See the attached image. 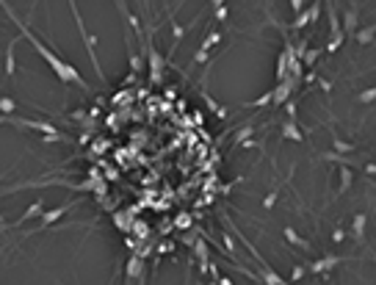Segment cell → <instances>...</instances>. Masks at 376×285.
<instances>
[{
	"mask_svg": "<svg viewBox=\"0 0 376 285\" xmlns=\"http://www.w3.org/2000/svg\"><path fill=\"white\" fill-rule=\"evenodd\" d=\"M224 244H227V249H230L232 255H235V241H232V235H230V233H224Z\"/></svg>",
	"mask_w": 376,
	"mask_h": 285,
	"instance_id": "cell-27",
	"label": "cell"
},
{
	"mask_svg": "<svg viewBox=\"0 0 376 285\" xmlns=\"http://www.w3.org/2000/svg\"><path fill=\"white\" fill-rule=\"evenodd\" d=\"M136 277H144L141 274V257H130V263H127V280H136Z\"/></svg>",
	"mask_w": 376,
	"mask_h": 285,
	"instance_id": "cell-10",
	"label": "cell"
},
{
	"mask_svg": "<svg viewBox=\"0 0 376 285\" xmlns=\"http://www.w3.org/2000/svg\"><path fill=\"white\" fill-rule=\"evenodd\" d=\"M216 19H227V6H218V9H213Z\"/></svg>",
	"mask_w": 376,
	"mask_h": 285,
	"instance_id": "cell-26",
	"label": "cell"
},
{
	"mask_svg": "<svg viewBox=\"0 0 376 285\" xmlns=\"http://www.w3.org/2000/svg\"><path fill=\"white\" fill-rule=\"evenodd\" d=\"M216 282H218V285H232V280H230V277H218Z\"/></svg>",
	"mask_w": 376,
	"mask_h": 285,
	"instance_id": "cell-33",
	"label": "cell"
},
{
	"mask_svg": "<svg viewBox=\"0 0 376 285\" xmlns=\"http://www.w3.org/2000/svg\"><path fill=\"white\" fill-rule=\"evenodd\" d=\"M318 56H321L318 50H307V53H304V64H316V58H318Z\"/></svg>",
	"mask_w": 376,
	"mask_h": 285,
	"instance_id": "cell-22",
	"label": "cell"
},
{
	"mask_svg": "<svg viewBox=\"0 0 376 285\" xmlns=\"http://www.w3.org/2000/svg\"><path fill=\"white\" fill-rule=\"evenodd\" d=\"M351 180H354L351 169H348V166H340V191H348V188H351Z\"/></svg>",
	"mask_w": 376,
	"mask_h": 285,
	"instance_id": "cell-11",
	"label": "cell"
},
{
	"mask_svg": "<svg viewBox=\"0 0 376 285\" xmlns=\"http://www.w3.org/2000/svg\"><path fill=\"white\" fill-rule=\"evenodd\" d=\"M357 25H360V14H357V9H348V11H346L343 31H346V33H357Z\"/></svg>",
	"mask_w": 376,
	"mask_h": 285,
	"instance_id": "cell-8",
	"label": "cell"
},
{
	"mask_svg": "<svg viewBox=\"0 0 376 285\" xmlns=\"http://www.w3.org/2000/svg\"><path fill=\"white\" fill-rule=\"evenodd\" d=\"M252 136V125H246V127H241V130L235 133V139H232V144H241V141H246Z\"/></svg>",
	"mask_w": 376,
	"mask_h": 285,
	"instance_id": "cell-19",
	"label": "cell"
},
{
	"mask_svg": "<svg viewBox=\"0 0 376 285\" xmlns=\"http://www.w3.org/2000/svg\"><path fill=\"white\" fill-rule=\"evenodd\" d=\"M196 61H200V64H202V61H208V50H200V53H196Z\"/></svg>",
	"mask_w": 376,
	"mask_h": 285,
	"instance_id": "cell-32",
	"label": "cell"
},
{
	"mask_svg": "<svg viewBox=\"0 0 376 285\" xmlns=\"http://www.w3.org/2000/svg\"><path fill=\"white\" fill-rule=\"evenodd\" d=\"M42 213H45V200H36L25 208V213L17 219V225H25V222H31V219H42Z\"/></svg>",
	"mask_w": 376,
	"mask_h": 285,
	"instance_id": "cell-3",
	"label": "cell"
},
{
	"mask_svg": "<svg viewBox=\"0 0 376 285\" xmlns=\"http://www.w3.org/2000/svg\"><path fill=\"white\" fill-rule=\"evenodd\" d=\"M274 200H277V191H274V194H269V196H266V200H263V205H266V208H271V205H274Z\"/></svg>",
	"mask_w": 376,
	"mask_h": 285,
	"instance_id": "cell-31",
	"label": "cell"
},
{
	"mask_svg": "<svg viewBox=\"0 0 376 285\" xmlns=\"http://www.w3.org/2000/svg\"><path fill=\"white\" fill-rule=\"evenodd\" d=\"M340 263V257L338 255H326V257H321V260H316V263H310V271H316V274H321V271H329V269H335Z\"/></svg>",
	"mask_w": 376,
	"mask_h": 285,
	"instance_id": "cell-6",
	"label": "cell"
},
{
	"mask_svg": "<svg viewBox=\"0 0 376 285\" xmlns=\"http://www.w3.org/2000/svg\"><path fill=\"white\" fill-rule=\"evenodd\" d=\"M346 238V233H343V230H335V233H332V241L335 244H338V241H343Z\"/></svg>",
	"mask_w": 376,
	"mask_h": 285,
	"instance_id": "cell-30",
	"label": "cell"
},
{
	"mask_svg": "<svg viewBox=\"0 0 376 285\" xmlns=\"http://www.w3.org/2000/svg\"><path fill=\"white\" fill-rule=\"evenodd\" d=\"M17 111V103L11 97H0V114H14Z\"/></svg>",
	"mask_w": 376,
	"mask_h": 285,
	"instance_id": "cell-16",
	"label": "cell"
},
{
	"mask_svg": "<svg viewBox=\"0 0 376 285\" xmlns=\"http://www.w3.org/2000/svg\"><path fill=\"white\" fill-rule=\"evenodd\" d=\"M365 225H368V216H365V213H357V216H354L351 233H354V238H357V241H365Z\"/></svg>",
	"mask_w": 376,
	"mask_h": 285,
	"instance_id": "cell-7",
	"label": "cell"
},
{
	"mask_svg": "<svg viewBox=\"0 0 376 285\" xmlns=\"http://www.w3.org/2000/svg\"><path fill=\"white\" fill-rule=\"evenodd\" d=\"M291 92H293V80H291V78L279 80V86H277L274 92H271V103H274V105H282L285 100L291 97Z\"/></svg>",
	"mask_w": 376,
	"mask_h": 285,
	"instance_id": "cell-2",
	"label": "cell"
},
{
	"mask_svg": "<svg viewBox=\"0 0 376 285\" xmlns=\"http://www.w3.org/2000/svg\"><path fill=\"white\" fill-rule=\"evenodd\" d=\"M307 23H310V11H299V14H296V19H293V25H291V28H293V31H299V28H304Z\"/></svg>",
	"mask_w": 376,
	"mask_h": 285,
	"instance_id": "cell-15",
	"label": "cell"
},
{
	"mask_svg": "<svg viewBox=\"0 0 376 285\" xmlns=\"http://www.w3.org/2000/svg\"><path fill=\"white\" fill-rule=\"evenodd\" d=\"M340 39H343V36H332V42H329V47H326V50L335 53V50H338V45H340Z\"/></svg>",
	"mask_w": 376,
	"mask_h": 285,
	"instance_id": "cell-28",
	"label": "cell"
},
{
	"mask_svg": "<svg viewBox=\"0 0 376 285\" xmlns=\"http://www.w3.org/2000/svg\"><path fill=\"white\" fill-rule=\"evenodd\" d=\"M373 33H376V25L357 31V42H360V45H371V42H373Z\"/></svg>",
	"mask_w": 376,
	"mask_h": 285,
	"instance_id": "cell-12",
	"label": "cell"
},
{
	"mask_svg": "<svg viewBox=\"0 0 376 285\" xmlns=\"http://www.w3.org/2000/svg\"><path fill=\"white\" fill-rule=\"evenodd\" d=\"M302 277H304V266H296V269L291 271V280H293V282H299Z\"/></svg>",
	"mask_w": 376,
	"mask_h": 285,
	"instance_id": "cell-23",
	"label": "cell"
},
{
	"mask_svg": "<svg viewBox=\"0 0 376 285\" xmlns=\"http://www.w3.org/2000/svg\"><path fill=\"white\" fill-rule=\"evenodd\" d=\"M282 233H285V241H291V244H293V247H302V249H310V244H307V241L302 238V235H296V230H291V227H285V230H282Z\"/></svg>",
	"mask_w": 376,
	"mask_h": 285,
	"instance_id": "cell-9",
	"label": "cell"
},
{
	"mask_svg": "<svg viewBox=\"0 0 376 285\" xmlns=\"http://www.w3.org/2000/svg\"><path fill=\"white\" fill-rule=\"evenodd\" d=\"M365 172H368V174H376V164H368V166H365Z\"/></svg>",
	"mask_w": 376,
	"mask_h": 285,
	"instance_id": "cell-34",
	"label": "cell"
},
{
	"mask_svg": "<svg viewBox=\"0 0 376 285\" xmlns=\"http://www.w3.org/2000/svg\"><path fill=\"white\" fill-rule=\"evenodd\" d=\"M373 260H376V255H373Z\"/></svg>",
	"mask_w": 376,
	"mask_h": 285,
	"instance_id": "cell-36",
	"label": "cell"
},
{
	"mask_svg": "<svg viewBox=\"0 0 376 285\" xmlns=\"http://www.w3.org/2000/svg\"><path fill=\"white\" fill-rule=\"evenodd\" d=\"M194 252H196V257H200L202 263L210 257V255H208V244H205V241H196V244H194Z\"/></svg>",
	"mask_w": 376,
	"mask_h": 285,
	"instance_id": "cell-18",
	"label": "cell"
},
{
	"mask_svg": "<svg viewBox=\"0 0 376 285\" xmlns=\"http://www.w3.org/2000/svg\"><path fill=\"white\" fill-rule=\"evenodd\" d=\"M360 103H373V100H376V86H373V89H365V92H360Z\"/></svg>",
	"mask_w": 376,
	"mask_h": 285,
	"instance_id": "cell-20",
	"label": "cell"
},
{
	"mask_svg": "<svg viewBox=\"0 0 376 285\" xmlns=\"http://www.w3.org/2000/svg\"><path fill=\"white\" fill-rule=\"evenodd\" d=\"M269 103H271V92H269V94H263L260 100H255V105H269Z\"/></svg>",
	"mask_w": 376,
	"mask_h": 285,
	"instance_id": "cell-29",
	"label": "cell"
},
{
	"mask_svg": "<svg viewBox=\"0 0 376 285\" xmlns=\"http://www.w3.org/2000/svg\"><path fill=\"white\" fill-rule=\"evenodd\" d=\"M260 277H263V282H266V285H285V282H282V280H279V277L274 274V271H271L269 266H266V263H263V274H260Z\"/></svg>",
	"mask_w": 376,
	"mask_h": 285,
	"instance_id": "cell-14",
	"label": "cell"
},
{
	"mask_svg": "<svg viewBox=\"0 0 376 285\" xmlns=\"http://www.w3.org/2000/svg\"><path fill=\"white\" fill-rule=\"evenodd\" d=\"M218 42H222V33H210V36L202 42V50H210V47H213V45H218Z\"/></svg>",
	"mask_w": 376,
	"mask_h": 285,
	"instance_id": "cell-21",
	"label": "cell"
},
{
	"mask_svg": "<svg viewBox=\"0 0 376 285\" xmlns=\"http://www.w3.org/2000/svg\"><path fill=\"white\" fill-rule=\"evenodd\" d=\"M208 285H218V282H216V280H210V282H208Z\"/></svg>",
	"mask_w": 376,
	"mask_h": 285,
	"instance_id": "cell-35",
	"label": "cell"
},
{
	"mask_svg": "<svg viewBox=\"0 0 376 285\" xmlns=\"http://www.w3.org/2000/svg\"><path fill=\"white\" fill-rule=\"evenodd\" d=\"M188 225H191V216H186V213L177 216V227H188Z\"/></svg>",
	"mask_w": 376,
	"mask_h": 285,
	"instance_id": "cell-25",
	"label": "cell"
},
{
	"mask_svg": "<svg viewBox=\"0 0 376 285\" xmlns=\"http://www.w3.org/2000/svg\"><path fill=\"white\" fill-rule=\"evenodd\" d=\"M307 11H310V23H316V19H318V11H321V6H318V3H313Z\"/></svg>",
	"mask_w": 376,
	"mask_h": 285,
	"instance_id": "cell-24",
	"label": "cell"
},
{
	"mask_svg": "<svg viewBox=\"0 0 376 285\" xmlns=\"http://www.w3.org/2000/svg\"><path fill=\"white\" fill-rule=\"evenodd\" d=\"M70 208H72V202H64V205H58V208H53V210H45L42 219H39V222H42V233H45V230L50 227V225H56V222H58Z\"/></svg>",
	"mask_w": 376,
	"mask_h": 285,
	"instance_id": "cell-1",
	"label": "cell"
},
{
	"mask_svg": "<svg viewBox=\"0 0 376 285\" xmlns=\"http://www.w3.org/2000/svg\"><path fill=\"white\" fill-rule=\"evenodd\" d=\"M335 152H338V155L354 152V144H348V141H343V139H335Z\"/></svg>",
	"mask_w": 376,
	"mask_h": 285,
	"instance_id": "cell-17",
	"label": "cell"
},
{
	"mask_svg": "<svg viewBox=\"0 0 376 285\" xmlns=\"http://www.w3.org/2000/svg\"><path fill=\"white\" fill-rule=\"evenodd\" d=\"M14 50H17V39H11L9 47H6V78H14V72H17V58H14Z\"/></svg>",
	"mask_w": 376,
	"mask_h": 285,
	"instance_id": "cell-5",
	"label": "cell"
},
{
	"mask_svg": "<svg viewBox=\"0 0 376 285\" xmlns=\"http://www.w3.org/2000/svg\"><path fill=\"white\" fill-rule=\"evenodd\" d=\"M279 136H282L285 141H296V144H302V130H299L296 119H288L282 125V130H279Z\"/></svg>",
	"mask_w": 376,
	"mask_h": 285,
	"instance_id": "cell-4",
	"label": "cell"
},
{
	"mask_svg": "<svg viewBox=\"0 0 376 285\" xmlns=\"http://www.w3.org/2000/svg\"><path fill=\"white\" fill-rule=\"evenodd\" d=\"M149 67H152V72H155V80H158V75H161V67H163V58H161V53L149 50Z\"/></svg>",
	"mask_w": 376,
	"mask_h": 285,
	"instance_id": "cell-13",
	"label": "cell"
}]
</instances>
